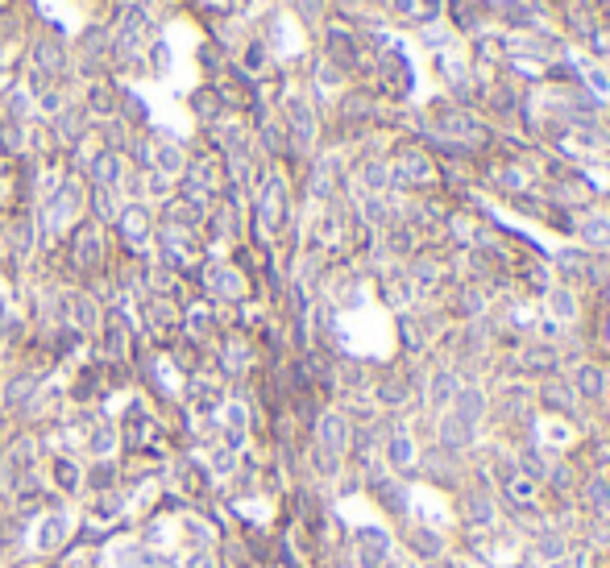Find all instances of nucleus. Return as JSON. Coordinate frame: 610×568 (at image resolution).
Listing matches in <instances>:
<instances>
[{
  "label": "nucleus",
  "mask_w": 610,
  "mask_h": 568,
  "mask_svg": "<svg viewBox=\"0 0 610 568\" xmlns=\"http://www.w3.org/2000/svg\"><path fill=\"white\" fill-rule=\"evenodd\" d=\"M386 552H391V535L378 527H362L357 531V556H362V568H382Z\"/></svg>",
  "instance_id": "obj_1"
},
{
  "label": "nucleus",
  "mask_w": 610,
  "mask_h": 568,
  "mask_svg": "<svg viewBox=\"0 0 610 568\" xmlns=\"http://www.w3.org/2000/svg\"><path fill=\"white\" fill-rule=\"evenodd\" d=\"M482 411H486V394H482V390H461V399H457V407H453L457 419L470 423V428H478Z\"/></svg>",
  "instance_id": "obj_2"
},
{
  "label": "nucleus",
  "mask_w": 610,
  "mask_h": 568,
  "mask_svg": "<svg viewBox=\"0 0 610 568\" xmlns=\"http://www.w3.org/2000/svg\"><path fill=\"white\" fill-rule=\"evenodd\" d=\"M441 444H444V448H470L473 428H470V423H461L457 415H449V419L441 423Z\"/></svg>",
  "instance_id": "obj_3"
},
{
  "label": "nucleus",
  "mask_w": 610,
  "mask_h": 568,
  "mask_svg": "<svg viewBox=\"0 0 610 568\" xmlns=\"http://www.w3.org/2000/svg\"><path fill=\"white\" fill-rule=\"evenodd\" d=\"M386 457H391L394 469H407V465L415 461V444H412V436H391V440H386Z\"/></svg>",
  "instance_id": "obj_4"
},
{
  "label": "nucleus",
  "mask_w": 610,
  "mask_h": 568,
  "mask_svg": "<svg viewBox=\"0 0 610 568\" xmlns=\"http://www.w3.org/2000/svg\"><path fill=\"white\" fill-rule=\"evenodd\" d=\"M220 108H225V104H220L217 88H199L196 96H191V112H196L199 120H212V117H217V112H220Z\"/></svg>",
  "instance_id": "obj_5"
},
{
  "label": "nucleus",
  "mask_w": 610,
  "mask_h": 568,
  "mask_svg": "<svg viewBox=\"0 0 610 568\" xmlns=\"http://www.w3.org/2000/svg\"><path fill=\"white\" fill-rule=\"evenodd\" d=\"M465 519H470L473 527H490V523H494V502H490V494H473V498H470V510H465Z\"/></svg>",
  "instance_id": "obj_6"
},
{
  "label": "nucleus",
  "mask_w": 610,
  "mask_h": 568,
  "mask_svg": "<svg viewBox=\"0 0 610 568\" xmlns=\"http://www.w3.org/2000/svg\"><path fill=\"white\" fill-rule=\"evenodd\" d=\"M412 552L415 556H428V560H436L444 552V544H441V535H436V531H428V527H420L412 535Z\"/></svg>",
  "instance_id": "obj_7"
},
{
  "label": "nucleus",
  "mask_w": 610,
  "mask_h": 568,
  "mask_svg": "<svg viewBox=\"0 0 610 568\" xmlns=\"http://www.w3.org/2000/svg\"><path fill=\"white\" fill-rule=\"evenodd\" d=\"M507 494H511L515 502H523V506H536V481L528 477V473H515V477L507 481Z\"/></svg>",
  "instance_id": "obj_8"
},
{
  "label": "nucleus",
  "mask_w": 610,
  "mask_h": 568,
  "mask_svg": "<svg viewBox=\"0 0 610 568\" xmlns=\"http://www.w3.org/2000/svg\"><path fill=\"white\" fill-rule=\"evenodd\" d=\"M581 494L594 502V510H606V506H610V481H606V477H586Z\"/></svg>",
  "instance_id": "obj_9"
},
{
  "label": "nucleus",
  "mask_w": 610,
  "mask_h": 568,
  "mask_svg": "<svg viewBox=\"0 0 610 568\" xmlns=\"http://www.w3.org/2000/svg\"><path fill=\"white\" fill-rule=\"evenodd\" d=\"M536 548H540V556H544V560H552V564H557V560H565L569 544H565V535H557V531H544Z\"/></svg>",
  "instance_id": "obj_10"
},
{
  "label": "nucleus",
  "mask_w": 610,
  "mask_h": 568,
  "mask_svg": "<svg viewBox=\"0 0 610 568\" xmlns=\"http://www.w3.org/2000/svg\"><path fill=\"white\" fill-rule=\"evenodd\" d=\"M457 394V382H453V373H436V382H432V407H444V402Z\"/></svg>",
  "instance_id": "obj_11"
},
{
  "label": "nucleus",
  "mask_w": 610,
  "mask_h": 568,
  "mask_svg": "<svg viewBox=\"0 0 610 568\" xmlns=\"http://www.w3.org/2000/svg\"><path fill=\"white\" fill-rule=\"evenodd\" d=\"M577 390H581V394H590V399H594V394L602 390L598 370H577Z\"/></svg>",
  "instance_id": "obj_12"
},
{
  "label": "nucleus",
  "mask_w": 610,
  "mask_h": 568,
  "mask_svg": "<svg viewBox=\"0 0 610 568\" xmlns=\"http://www.w3.org/2000/svg\"><path fill=\"white\" fill-rule=\"evenodd\" d=\"M548 568H577V560H557V564H548Z\"/></svg>",
  "instance_id": "obj_13"
}]
</instances>
